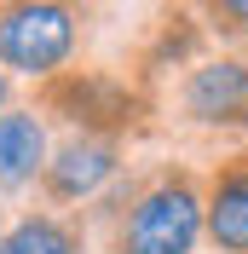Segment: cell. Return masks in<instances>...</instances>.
Instances as JSON below:
<instances>
[{
  "label": "cell",
  "instance_id": "obj_1",
  "mask_svg": "<svg viewBox=\"0 0 248 254\" xmlns=\"http://www.w3.org/2000/svg\"><path fill=\"white\" fill-rule=\"evenodd\" d=\"M75 52V12L63 0H17L0 17V64L17 75H52Z\"/></svg>",
  "mask_w": 248,
  "mask_h": 254
},
{
  "label": "cell",
  "instance_id": "obj_2",
  "mask_svg": "<svg viewBox=\"0 0 248 254\" xmlns=\"http://www.w3.org/2000/svg\"><path fill=\"white\" fill-rule=\"evenodd\" d=\"M202 237V202L185 179H168L156 185L133 214H127L122 231V254H190Z\"/></svg>",
  "mask_w": 248,
  "mask_h": 254
},
{
  "label": "cell",
  "instance_id": "obj_3",
  "mask_svg": "<svg viewBox=\"0 0 248 254\" xmlns=\"http://www.w3.org/2000/svg\"><path fill=\"white\" fill-rule=\"evenodd\" d=\"M185 110L214 127H248V64L219 58L185 81Z\"/></svg>",
  "mask_w": 248,
  "mask_h": 254
},
{
  "label": "cell",
  "instance_id": "obj_4",
  "mask_svg": "<svg viewBox=\"0 0 248 254\" xmlns=\"http://www.w3.org/2000/svg\"><path fill=\"white\" fill-rule=\"evenodd\" d=\"M47 168V127L35 110L0 116V185H23Z\"/></svg>",
  "mask_w": 248,
  "mask_h": 254
},
{
  "label": "cell",
  "instance_id": "obj_5",
  "mask_svg": "<svg viewBox=\"0 0 248 254\" xmlns=\"http://www.w3.org/2000/svg\"><path fill=\"white\" fill-rule=\"evenodd\" d=\"M202 225H208V237H214L219 249L248 254V162L243 168H225V174L214 179V196H208Z\"/></svg>",
  "mask_w": 248,
  "mask_h": 254
},
{
  "label": "cell",
  "instance_id": "obj_6",
  "mask_svg": "<svg viewBox=\"0 0 248 254\" xmlns=\"http://www.w3.org/2000/svg\"><path fill=\"white\" fill-rule=\"evenodd\" d=\"M110 168H116V150L110 144H69L58 162H47V179L58 196H87V190H98L110 179Z\"/></svg>",
  "mask_w": 248,
  "mask_h": 254
},
{
  "label": "cell",
  "instance_id": "obj_7",
  "mask_svg": "<svg viewBox=\"0 0 248 254\" xmlns=\"http://www.w3.org/2000/svg\"><path fill=\"white\" fill-rule=\"evenodd\" d=\"M0 254H75V237L47 214H29L0 237Z\"/></svg>",
  "mask_w": 248,
  "mask_h": 254
},
{
  "label": "cell",
  "instance_id": "obj_8",
  "mask_svg": "<svg viewBox=\"0 0 248 254\" xmlns=\"http://www.w3.org/2000/svg\"><path fill=\"white\" fill-rule=\"evenodd\" d=\"M214 23L231 29V35H243L248 29V0H214Z\"/></svg>",
  "mask_w": 248,
  "mask_h": 254
},
{
  "label": "cell",
  "instance_id": "obj_9",
  "mask_svg": "<svg viewBox=\"0 0 248 254\" xmlns=\"http://www.w3.org/2000/svg\"><path fill=\"white\" fill-rule=\"evenodd\" d=\"M0 110H6V69H0Z\"/></svg>",
  "mask_w": 248,
  "mask_h": 254
}]
</instances>
